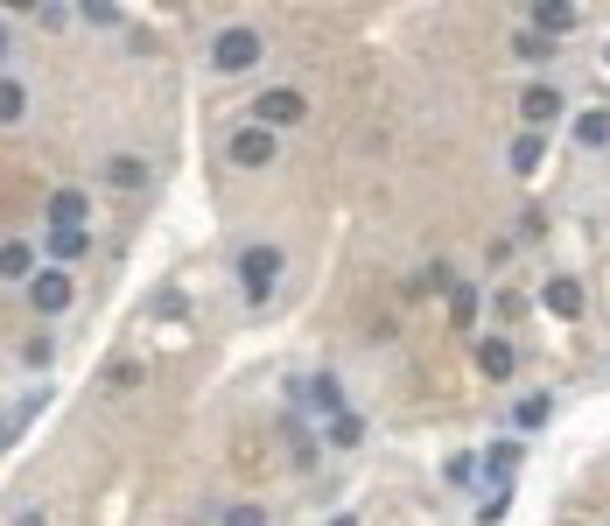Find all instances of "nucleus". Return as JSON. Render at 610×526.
Listing matches in <instances>:
<instances>
[{
    "instance_id": "obj_27",
    "label": "nucleus",
    "mask_w": 610,
    "mask_h": 526,
    "mask_svg": "<svg viewBox=\"0 0 610 526\" xmlns=\"http://www.w3.org/2000/svg\"><path fill=\"white\" fill-rule=\"evenodd\" d=\"M603 56H610V50H603Z\"/></svg>"
},
{
    "instance_id": "obj_18",
    "label": "nucleus",
    "mask_w": 610,
    "mask_h": 526,
    "mask_svg": "<svg viewBox=\"0 0 610 526\" xmlns=\"http://www.w3.org/2000/svg\"><path fill=\"white\" fill-rule=\"evenodd\" d=\"M22 113H28V92H22L14 78H0V127H14Z\"/></svg>"
},
{
    "instance_id": "obj_22",
    "label": "nucleus",
    "mask_w": 610,
    "mask_h": 526,
    "mask_svg": "<svg viewBox=\"0 0 610 526\" xmlns=\"http://www.w3.org/2000/svg\"><path fill=\"white\" fill-rule=\"evenodd\" d=\"M225 526H267L260 505H225Z\"/></svg>"
},
{
    "instance_id": "obj_21",
    "label": "nucleus",
    "mask_w": 610,
    "mask_h": 526,
    "mask_svg": "<svg viewBox=\"0 0 610 526\" xmlns=\"http://www.w3.org/2000/svg\"><path fill=\"white\" fill-rule=\"evenodd\" d=\"M85 253V232H50V260H78Z\"/></svg>"
},
{
    "instance_id": "obj_19",
    "label": "nucleus",
    "mask_w": 610,
    "mask_h": 526,
    "mask_svg": "<svg viewBox=\"0 0 610 526\" xmlns=\"http://www.w3.org/2000/svg\"><path fill=\"white\" fill-rule=\"evenodd\" d=\"M450 316H456V330L478 323V288H464V281H456V288H450Z\"/></svg>"
},
{
    "instance_id": "obj_12",
    "label": "nucleus",
    "mask_w": 610,
    "mask_h": 526,
    "mask_svg": "<svg viewBox=\"0 0 610 526\" xmlns=\"http://www.w3.org/2000/svg\"><path fill=\"white\" fill-rule=\"evenodd\" d=\"M302 394H309V408H323V421L345 414V386H337V380H309Z\"/></svg>"
},
{
    "instance_id": "obj_26",
    "label": "nucleus",
    "mask_w": 610,
    "mask_h": 526,
    "mask_svg": "<svg viewBox=\"0 0 610 526\" xmlns=\"http://www.w3.org/2000/svg\"><path fill=\"white\" fill-rule=\"evenodd\" d=\"M0 442H8V435H0Z\"/></svg>"
},
{
    "instance_id": "obj_9",
    "label": "nucleus",
    "mask_w": 610,
    "mask_h": 526,
    "mask_svg": "<svg viewBox=\"0 0 610 526\" xmlns=\"http://www.w3.org/2000/svg\"><path fill=\"white\" fill-rule=\"evenodd\" d=\"M85 190H56L50 197V232H85Z\"/></svg>"
},
{
    "instance_id": "obj_4",
    "label": "nucleus",
    "mask_w": 610,
    "mask_h": 526,
    "mask_svg": "<svg viewBox=\"0 0 610 526\" xmlns=\"http://www.w3.org/2000/svg\"><path fill=\"white\" fill-rule=\"evenodd\" d=\"M225 155L239 162V169H267V162H274L281 147H274V133H267V127H252V119H246V127L225 141Z\"/></svg>"
},
{
    "instance_id": "obj_8",
    "label": "nucleus",
    "mask_w": 610,
    "mask_h": 526,
    "mask_svg": "<svg viewBox=\"0 0 610 526\" xmlns=\"http://www.w3.org/2000/svg\"><path fill=\"white\" fill-rule=\"evenodd\" d=\"M575 22H583V8H561V0H541V8L527 14V28H541L547 42H555V36H569Z\"/></svg>"
},
{
    "instance_id": "obj_10",
    "label": "nucleus",
    "mask_w": 610,
    "mask_h": 526,
    "mask_svg": "<svg viewBox=\"0 0 610 526\" xmlns=\"http://www.w3.org/2000/svg\"><path fill=\"white\" fill-rule=\"evenodd\" d=\"M0 281H36V253H28L22 239H8V246H0Z\"/></svg>"
},
{
    "instance_id": "obj_6",
    "label": "nucleus",
    "mask_w": 610,
    "mask_h": 526,
    "mask_svg": "<svg viewBox=\"0 0 610 526\" xmlns=\"http://www.w3.org/2000/svg\"><path fill=\"white\" fill-rule=\"evenodd\" d=\"M519 119H527V133H547L561 119V92L555 85H527V92H519Z\"/></svg>"
},
{
    "instance_id": "obj_11",
    "label": "nucleus",
    "mask_w": 610,
    "mask_h": 526,
    "mask_svg": "<svg viewBox=\"0 0 610 526\" xmlns=\"http://www.w3.org/2000/svg\"><path fill=\"white\" fill-rule=\"evenodd\" d=\"M512 365H519V358H512V344H505V337H491L484 351H478V372H484V380H512Z\"/></svg>"
},
{
    "instance_id": "obj_2",
    "label": "nucleus",
    "mask_w": 610,
    "mask_h": 526,
    "mask_svg": "<svg viewBox=\"0 0 610 526\" xmlns=\"http://www.w3.org/2000/svg\"><path fill=\"white\" fill-rule=\"evenodd\" d=\"M260 28H218V42H211V70L218 78H232V70H252L260 64Z\"/></svg>"
},
{
    "instance_id": "obj_24",
    "label": "nucleus",
    "mask_w": 610,
    "mask_h": 526,
    "mask_svg": "<svg viewBox=\"0 0 610 526\" xmlns=\"http://www.w3.org/2000/svg\"><path fill=\"white\" fill-rule=\"evenodd\" d=\"M330 526H359V519H351V513H337V519H330Z\"/></svg>"
},
{
    "instance_id": "obj_5",
    "label": "nucleus",
    "mask_w": 610,
    "mask_h": 526,
    "mask_svg": "<svg viewBox=\"0 0 610 526\" xmlns=\"http://www.w3.org/2000/svg\"><path fill=\"white\" fill-rule=\"evenodd\" d=\"M28 309H36V316L70 309V274H64V267H42V274L28 281Z\"/></svg>"
},
{
    "instance_id": "obj_13",
    "label": "nucleus",
    "mask_w": 610,
    "mask_h": 526,
    "mask_svg": "<svg viewBox=\"0 0 610 526\" xmlns=\"http://www.w3.org/2000/svg\"><path fill=\"white\" fill-rule=\"evenodd\" d=\"M575 147H589V155L610 147V113H583V119H575Z\"/></svg>"
},
{
    "instance_id": "obj_7",
    "label": "nucleus",
    "mask_w": 610,
    "mask_h": 526,
    "mask_svg": "<svg viewBox=\"0 0 610 526\" xmlns=\"http://www.w3.org/2000/svg\"><path fill=\"white\" fill-rule=\"evenodd\" d=\"M541 303H547V316H561V323H575L583 316V281H569V274H555L541 288Z\"/></svg>"
},
{
    "instance_id": "obj_20",
    "label": "nucleus",
    "mask_w": 610,
    "mask_h": 526,
    "mask_svg": "<svg viewBox=\"0 0 610 526\" xmlns=\"http://www.w3.org/2000/svg\"><path fill=\"white\" fill-rule=\"evenodd\" d=\"M547 414H555V400H547V394H527V400H519V414H512V421H519V428H541Z\"/></svg>"
},
{
    "instance_id": "obj_1",
    "label": "nucleus",
    "mask_w": 610,
    "mask_h": 526,
    "mask_svg": "<svg viewBox=\"0 0 610 526\" xmlns=\"http://www.w3.org/2000/svg\"><path fill=\"white\" fill-rule=\"evenodd\" d=\"M281 267H288V260H281V246H246V253H239V288H246V303H252V309L274 295Z\"/></svg>"
},
{
    "instance_id": "obj_15",
    "label": "nucleus",
    "mask_w": 610,
    "mask_h": 526,
    "mask_svg": "<svg viewBox=\"0 0 610 526\" xmlns=\"http://www.w3.org/2000/svg\"><path fill=\"white\" fill-rule=\"evenodd\" d=\"M541 155H547L541 133H519V141H512V176H533V169H541Z\"/></svg>"
},
{
    "instance_id": "obj_17",
    "label": "nucleus",
    "mask_w": 610,
    "mask_h": 526,
    "mask_svg": "<svg viewBox=\"0 0 610 526\" xmlns=\"http://www.w3.org/2000/svg\"><path fill=\"white\" fill-rule=\"evenodd\" d=\"M359 442H365V421H359V414L345 408V414L330 421V449H359Z\"/></svg>"
},
{
    "instance_id": "obj_14",
    "label": "nucleus",
    "mask_w": 610,
    "mask_h": 526,
    "mask_svg": "<svg viewBox=\"0 0 610 526\" xmlns=\"http://www.w3.org/2000/svg\"><path fill=\"white\" fill-rule=\"evenodd\" d=\"M106 183H113V190H147V162H133V155L106 162Z\"/></svg>"
},
{
    "instance_id": "obj_23",
    "label": "nucleus",
    "mask_w": 610,
    "mask_h": 526,
    "mask_svg": "<svg viewBox=\"0 0 610 526\" xmlns=\"http://www.w3.org/2000/svg\"><path fill=\"white\" fill-rule=\"evenodd\" d=\"M14 526H50V519H42V513H22V519H14Z\"/></svg>"
},
{
    "instance_id": "obj_3",
    "label": "nucleus",
    "mask_w": 610,
    "mask_h": 526,
    "mask_svg": "<svg viewBox=\"0 0 610 526\" xmlns=\"http://www.w3.org/2000/svg\"><path fill=\"white\" fill-rule=\"evenodd\" d=\"M302 113H309V99H302V92H288V85H274V92H260V99H252V127H267V133L295 127Z\"/></svg>"
},
{
    "instance_id": "obj_16",
    "label": "nucleus",
    "mask_w": 610,
    "mask_h": 526,
    "mask_svg": "<svg viewBox=\"0 0 610 526\" xmlns=\"http://www.w3.org/2000/svg\"><path fill=\"white\" fill-rule=\"evenodd\" d=\"M512 50H519V56H527V64H547V56H555V50H561V42H547V36H541V28H519V36H512Z\"/></svg>"
},
{
    "instance_id": "obj_25",
    "label": "nucleus",
    "mask_w": 610,
    "mask_h": 526,
    "mask_svg": "<svg viewBox=\"0 0 610 526\" xmlns=\"http://www.w3.org/2000/svg\"><path fill=\"white\" fill-rule=\"evenodd\" d=\"M0 56H8V28H0Z\"/></svg>"
}]
</instances>
